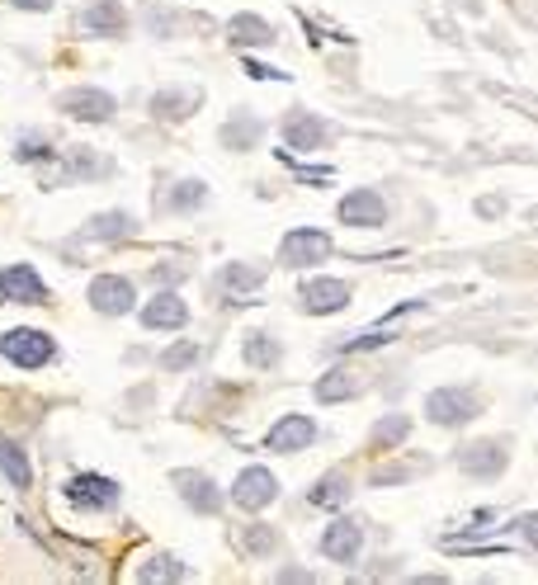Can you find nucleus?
<instances>
[{"mask_svg":"<svg viewBox=\"0 0 538 585\" xmlns=\"http://www.w3.org/2000/svg\"><path fill=\"white\" fill-rule=\"evenodd\" d=\"M0 354H5L14 368L34 374V368H42V364L57 359V340H52L48 331H38V326H14V331L0 336Z\"/></svg>","mask_w":538,"mask_h":585,"instance_id":"1","label":"nucleus"},{"mask_svg":"<svg viewBox=\"0 0 538 585\" xmlns=\"http://www.w3.org/2000/svg\"><path fill=\"white\" fill-rule=\"evenodd\" d=\"M321 260H331V232H321V227H293V232L283 236L279 265L311 269V265H321Z\"/></svg>","mask_w":538,"mask_h":585,"instance_id":"2","label":"nucleus"},{"mask_svg":"<svg viewBox=\"0 0 538 585\" xmlns=\"http://www.w3.org/2000/svg\"><path fill=\"white\" fill-rule=\"evenodd\" d=\"M57 113H66L76 123H109L119 113V99L109 90H95V85H76V90L57 95Z\"/></svg>","mask_w":538,"mask_h":585,"instance_id":"3","label":"nucleus"},{"mask_svg":"<svg viewBox=\"0 0 538 585\" xmlns=\"http://www.w3.org/2000/svg\"><path fill=\"white\" fill-rule=\"evenodd\" d=\"M90 307L99 312V317H127L137 303V289H133V279H123V275H99L90 279Z\"/></svg>","mask_w":538,"mask_h":585,"instance_id":"4","label":"nucleus"},{"mask_svg":"<svg viewBox=\"0 0 538 585\" xmlns=\"http://www.w3.org/2000/svg\"><path fill=\"white\" fill-rule=\"evenodd\" d=\"M62 496L76 510H113L119 505V482L113 477H99V473H81V477H71Z\"/></svg>","mask_w":538,"mask_h":585,"instance_id":"5","label":"nucleus"},{"mask_svg":"<svg viewBox=\"0 0 538 585\" xmlns=\"http://www.w3.org/2000/svg\"><path fill=\"white\" fill-rule=\"evenodd\" d=\"M331 137H335V127L307 109H293L289 119H283V142H289L293 151H321V147H331Z\"/></svg>","mask_w":538,"mask_h":585,"instance_id":"6","label":"nucleus"},{"mask_svg":"<svg viewBox=\"0 0 538 585\" xmlns=\"http://www.w3.org/2000/svg\"><path fill=\"white\" fill-rule=\"evenodd\" d=\"M477 397L467 392V388H439L425 397V416H430L435 425H467L477 416Z\"/></svg>","mask_w":538,"mask_h":585,"instance_id":"7","label":"nucleus"},{"mask_svg":"<svg viewBox=\"0 0 538 585\" xmlns=\"http://www.w3.org/2000/svg\"><path fill=\"white\" fill-rule=\"evenodd\" d=\"M175 491H180V501L194 510V515H218L222 510V491H218V482H212L208 473H194V467H180L175 477Z\"/></svg>","mask_w":538,"mask_h":585,"instance_id":"8","label":"nucleus"},{"mask_svg":"<svg viewBox=\"0 0 538 585\" xmlns=\"http://www.w3.org/2000/svg\"><path fill=\"white\" fill-rule=\"evenodd\" d=\"M0 303H24V307H42L52 303L42 279L34 275V265H5L0 269Z\"/></svg>","mask_w":538,"mask_h":585,"instance_id":"9","label":"nucleus"},{"mask_svg":"<svg viewBox=\"0 0 538 585\" xmlns=\"http://www.w3.org/2000/svg\"><path fill=\"white\" fill-rule=\"evenodd\" d=\"M297 303L311 317H331V312H345L350 307V283L345 279H307L297 289Z\"/></svg>","mask_w":538,"mask_h":585,"instance_id":"10","label":"nucleus"},{"mask_svg":"<svg viewBox=\"0 0 538 585\" xmlns=\"http://www.w3.org/2000/svg\"><path fill=\"white\" fill-rule=\"evenodd\" d=\"M76 28L85 38H123L127 34V10L119 0H95L76 14Z\"/></svg>","mask_w":538,"mask_h":585,"instance_id":"11","label":"nucleus"},{"mask_svg":"<svg viewBox=\"0 0 538 585\" xmlns=\"http://www.w3.org/2000/svg\"><path fill=\"white\" fill-rule=\"evenodd\" d=\"M311 439H317V421L293 411V416L274 421V430L265 435V449L269 453H303V449H311Z\"/></svg>","mask_w":538,"mask_h":585,"instance_id":"12","label":"nucleus"},{"mask_svg":"<svg viewBox=\"0 0 538 585\" xmlns=\"http://www.w3.org/2000/svg\"><path fill=\"white\" fill-rule=\"evenodd\" d=\"M232 501L241 505V510H265L269 501H279V482H274V473L269 467H246V473L236 477V487H232Z\"/></svg>","mask_w":538,"mask_h":585,"instance_id":"13","label":"nucleus"},{"mask_svg":"<svg viewBox=\"0 0 538 585\" xmlns=\"http://www.w3.org/2000/svg\"><path fill=\"white\" fill-rule=\"evenodd\" d=\"M133 236H137V218L123 208L95 212V218L76 232V241H105V246H119V241H133Z\"/></svg>","mask_w":538,"mask_h":585,"instance_id":"14","label":"nucleus"},{"mask_svg":"<svg viewBox=\"0 0 538 585\" xmlns=\"http://www.w3.org/2000/svg\"><path fill=\"white\" fill-rule=\"evenodd\" d=\"M359 548H364V524H359V520H335V524H326V534H321V558L350 566L354 558H359Z\"/></svg>","mask_w":538,"mask_h":585,"instance_id":"15","label":"nucleus"},{"mask_svg":"<svg viewBox=\"0 0 538 585\" xmlns=\"http://www.w3.org/2000/svg\"><path fill=\"white\" fill-rule=\"evenodd\" d=\"M335 218L345 227H382V222H388V204H382L378 190H354V194L340 198Z\"/></svg>","mask_w":538,"mask_h":585,"instance_id":"16","label":"nucleus"},{"mask_svg":"<svg viewBox=\"0 0 538 585\" xmlns=\"http://www.w3.org/2000/svg\"><path fill=\"white\" fill-rule=\"evenodd\" d=\"M505 463H510V453L496 444V439H477V444H463V453H458V467L467 477H501L505 473Z\"/></svg>","mask_w":538,"mask_h":585,"instance_id":"17","label":"nucleus"},{"mask_svg":"<svg viewBox=\"0 0 538 585\" xmlns=\"http://www.w3.org/2000/svg\"><path fill=\"white\" fill-rule=\"evenodd\" d=\"M184 321H189V307H184V297L170 289H161L147 307H142V326H147V331H180Z\"/></svg>","mask_w":538,"mask_h":585,"instance_id":"18","label":"nucleus"},{"mask_svg":"<svg viewBox=\"0 0 538 585\" xmlns=\"http://www.w3.org/2000/svg\"><path fill=\"white\" fill-rule=\"evenodd\" d=\"M311 392H317L321 406H335V402H350V397H359V392H364V378H359V368L340 364V368H331V374H321Z\"/></svg>","mask_w":538,"mask_h":585,"instance_id":"19","label":"nucleus"},{"mask_svg":"<svg viewBox=\"0 0 538 585\" xmlns=\"http://www.w3.org/2000/svg\"><path fill=\"white\" fill-rule=\"evenodd\" d=\"M198 105H204V95H198V90H175V85H170V90H156V95H151V119H161V123H184Z\"/></svg>","mask_w":538,"mask_h":585,"instance_id":"20","label":"nucleus"},{"mask_svg":"<svg viewBox=\"0 0 538 585\" xmlns=\"http://www.w3.org/2000/svg\"><path fill=\"white\" fill-rule=\"evenodd\" d=\"M109 161L105 156H95L90 147H71L66 151V166L57 170V184H81V180H105L109 175Z\"/></svg>","mask_w":538,"mask_h":585,"instance_id":"21","label":"nucleus"},{"mask_svg":"<svg viewBox=\"0 0 538 585\" xmlns=\"http://www.w3.org/2000/svg\"><path fill=\"white\" fill-rule=\"evenodd\" d=\"M227 38H232L236 48H269V42H274V28H269V20H260V14H232V20H227Z\"/></svg>","mask_w":538,"mask_h":585,"instance_id":"22","label":"nucleus"},{"mask_svg":"<svg viewBox=\"0 0 538 585\" xmlns=\"http://www.w3.org/2000/svg\"><path fill=\"white\" fill-rule=\"evenodd\" d=\"M260 137H265V123L255 119V113H236V119H227L222 133H218V142L232 147V151H250Z\"/></svg>","mask_w":538,"mask_h":585,"instance_id":"23","label":"nucleus"},{"mask_svg":"<svg viewBox=\"0 0 538 585\" xmlns=\"http://www.w3.org/2000/svg\"><path fill=\"white\" fill-rule=\"evenodd\" d=\"M0 473H5V482L14 491H28L34 487V467H28V453L14 444V439H0Z\"/></svg>","mask_w":538,"mask_h":585,"instance_id":"24","label":"nucleus"},{"mask_svg":"<svg viewBox=\"0 0 538 585\" xmlns=\"http://www.w3.org/2000/svg\"><path fill=\"white\" fill-rule=\"evenodd\" d=\"M350 496H354V487H350V477H345V473H326L317 487L307 491V501L317 505V510H335V505H345Z\"/></svg>","mask_w":538,"mask_h":585,"instance_id":"25","label":"nucleus"},{"mask_svg":"<svg viewBox=\"0 0 538 585\" xmlns=\"http://www.w3.org/2000/svg\"><path fill=\"white\" fill-rule=\"evenodd\" d=\"M265 283V269L260 265H241V260H232V265H222L218 269V289H227V293H255Z\"/></svg>","mask_w":538,"mask_h":585,"instance_id":"26","label":"nucleus"},{"mask_svg":"<svg viewBox=\"0 0 538 585\" xmlns=\"http://www.w3.org/2000/svg\"><path fill=\"white\" fill-rule=\"evenodd\" d=\"M241 359H246L250 368H274V364L283 359V350H279V340H274V336L250 331V336H246V345H241Z\"/></svg>","mask_w":538,"mask_h":585,"instance_id":"27","label":"nucleus"},{"mask_svg":"<svg viewBox=\"0 0 538 585\" xmlns=\"http://www.w3.org/2000/svg\"><path fill=\"white\" fill-rule=\"evenodd\" d=\"M198 204H208V184H204V180H180L175 190L161 198L166 212H189V208H198Z\"/></svg>","mask_w":538,"mask_h":585,"instance_id":"28","label":"nucleus"},{"mask_svg":"<svg viewBox=\"0 0 538 585\" xmlns=\"http://www.w3.org/2000/svg\"><path fill=\"white\" fill-rule=\"evenodd\" d=\"M406 435H411V421L406 416H382L374 425V435H368V449H378V453H388L396 444H406Z\"/></svg>","mask_w":538,"mask_h":585,"instance_id":"29","label":"nucleus"},{"mask_svg":"<svg viewBox=\"0 0 538 585\" xmlns=\"http://www.w3.org/2000/svg\"><path fill=\"white\" fill-rule=\"evenodd\" d=\"M189 572H184V562L180 558H170V552H156V558H147L137 566V581H184Z\"/></svg>","mask_w":538,"mask_h":585,"instance_id":"30","label":"nucleus"},{"mask_svg":"<svg viewBox=\"0 0 538 585\" xmlns=\"http://www.w3.org/2000/svg\"><path fill=\"white\" fill-rule=\"evenodd\" d=\"M241 548H246L250 558H269V552L279 548V534L269 529V524H246V529H241Z\"/></svg>","mask_w":538,"mask_h":585,"instance_id":"31","label":"nucleus"},{"mask_svg":"<svg viewBox=\"0 0 538 585\" xmlns=\"http://www.w3.org/2000/svg\"><path fill=\"white\" fill-rule=\"evenodd\" d=\"M198 354H204V350H198L194 340H180V345H170V350L161 354V368H166V374H184V368L198 364Z\"/></svg>","mask_w":538,"mask_h":585,"instance_id":"32","label":"nucleus"},{"mask_svg":"<svg viewBox=\"0 0 538 585\" xmlns=\"http://www.w3.org/2000/svg\"><path fill=\"white\" fill-rule=\"evenodd\" d=\"M57 156V147L48 137H38V133H28V137H20V147H14V161H24V166H34V161H52Z\"/></svg>","mask_w":538,"mask_h":585,"instance_id":"33","label":"nucleus"},{"mask_svg":"<svg viewBox=\"0 0 538 585\" xmlns=\"http://www.w3.org/2000/svg\"><path fill=\"white\" fill-rule=\"evenodd\" d=\"M151 279L166 289V283H180V279H184V269H180V265H156V269H151Z\"/></svg>","mask_w":538,"mask_h":585,"instance_id":"34","label":"nucleus"},{"mask_svg":"<svg viewBox=\"0 0 538 585\" xmlns=\"http://www.w3.org/2000/svg\"><path fill=\"white\" fill-rule=\"evenodd\" d=\"M519 534H524V538H529V544L538 548V510H534V515H524V520H519Z\"/></svg>","mask_w":538,"mask_h":585,"instance_id":"35","label":"nucleus"},{"mask_svg":"<svg viewBox=\"0 0 538 585\" xmlns=\"http://www.w3.org/2000/svg\"><path fill=\"white\" fill-rule=\"evenodd\" d=\"M246 71H250V76H260V81H283V71H274V66H260V62H246Z\"/></svg>","mask_w":538,"mask_h":585,"instance_id":"36","label":"nucleus"},{"mask_svg":"<svg viewBox=\"0 0 538 585\" xmlns=\"http://www.w3.org/2000/svg\"><path fill=\"white\" fill-rule=\"evenodd\" d=\"M14 10H52V0H10Z\"/></svg>","mask_w":538,"mask_h":585,"instance_id":"37","label":"nucleus"}]
</instances>
